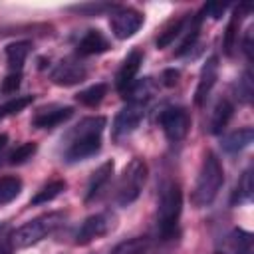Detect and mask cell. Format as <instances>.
<instances>
[{"instance_id":"7a4b0ae2","label":"cell","mask_w":254,"mask_h":254,"mask_svg":"<svg viewBox=\"0 0 254 254\" xmlns=\"http://www.w3.org/2000/svg\"><path fill=\"white\" fill-rule=\"evenodd\" d=\"M222 183H224L222 165H220L218 157L208 151L202 159V165L198 169V177H196V183H194V189H192V196H190L192 204L196 208L208 206L218 196V190H220Z\"/></svg>"},{"instance_id":"9c48e42d","label":"cell","mask_w":254,"mask_h":254,"mask_svg":"<svg viewBox=\"0 0 254 254\" xmlns=\"http://www.w3.org/2000/svg\"><path fill=\"white\" fill-rule=\"evenodd\" d=\"M113 222H115V216L109 212H97V214L87 216L75 232V244H87V242L107 234L113 228Z\"/></svg>"},{"instance_id":"8fae6325","label":"cell","mask_w":254,"mask_h":254,"mask_svg":"<svg viewBox=\"0 0 254 254\" xmlns=\"http://www.w3.org/2000/svg\"><path fill=\"white\" fill-rule=\"evenodd\" d=\"M71 115H73V107H69V105H56V103L44 105V107L36 109V113L32 117V125L38 129H52V127L65 123Z\"/></svg>"},{"instance_id":"30bf717a","label":"cell","mask_w":254,"mask_h":254,"mask_svg":"<svg viewBox=\"0 0 254 254\" xmlns=\"http://www.w3.org/2000/svg\"><path fill=\"white\" fill-rule=\"evenodd\" d=\"M52 81L56 85H64V87H69V85H77L81 83L85 77H87V67L75 60H62L50 73Z\"/></svg>"},{"instance_id":"7c38bea8","label":"cell","mask_w":254,"mask_h":254,"mask_svg":"<svg viewBox=\"0 0 254 254\" xmlns=\"http://www.w3.org/2000/svg\"><path fill=\"white\" fill-rule=\"evenodd\" d=\"M218 79V58L216 56H210L202 69H200V75H198V83H196V91H194V103L200 107L204 105V101L208 99L214 83Z\"/></svg>"},{"instance_id":"52a82bcc","label":"cell","mask_w":254,"mask_h":254,"mask_svg":"<svg viewBox=\"0 0 254 254\" xmlns=\"http://www.w3.org/2000/svg\"><path fill=\"white\" fill-rule=\"evenodd\" d=\"M159 125L165 133V137L173 143L187 137L190 129V115L183 107H165L159 113Z\"/></svg>"},{"instance_id":"5bb4252c","label":"cell","mask_w":254,"mask_h":254,"mask_svg":"<svg viewBox=\"0 0 254 254\" xmlns=\"http://www.w3.org/2000/svg\"><path fill=\"white\" fill-rule=\"evenodd\" d=\"M113 169H115L113 161H107V163H103L99 169H95V171L91 173L89 183H87V190H85V202L95 200V198L103 192V189H105V187H107V183L111 181Z\"/></svg>"},{"instance_id":"8992f818","label":"cell","mask_w":254,"mask_h":254,"mask_svg":"<svg viewBox=\"0 0 254 254\" xmlns=\"http://www.w3.org/2000/svg\"><path fill=\"white\" fill-rule=\"evenodd\" d=\"M109 26L117 40H127L135 36L143 26V14L129 6H117L109 14Z\"/></svg>"},{"instance_id":"836d02e7","label":"cell","mask_w":254,"mask_h":254,"mask_svg":"<svg viewBox=\"0 0 254 254\" xmlns=\"http://www.w3.org/2000/svg\"><path fill=\"white\" fill-rule=\"evenodd\" d=\"M252 32H254V30L248 28L246 34H244V40H242V50H244V54H246V58H248L250 62H252V58H254V54H252V48H254V46H252Z\"/></svg>"},{"instance_id":"f546056e","label":"cell","mask_w":254,"mask_h":254,"mask_svg":"<svg viewBox=\"0 0 254 254\" xmlns=\"http://www.w3.org/2000/svg\"><path fill=\"white\" fill-rule=\"evenodd\" d=\"M236 95H238V99H240L242 103H250V99H252V95H254V81H252L250 69H246V71L240 75V79H238V83H236Z\"/></svg>"},{"instance_id":"83f0119b","label":"cell","mask_w":254,"mask_h":254,"mask_svg":"<svg viewBox=\"0 0 254 254\" xmlns=\"http://www.w3.org/2000/svg\"><path fill=\"white\" fill-rule=\"evenodd\" d=\"M200 20H202V12L190 20V28L187 30V36H185V40L181 42V46H179V50H177V56H185L187 52L192 50V46L196 44L198 32H200Z\"/></svg>"},{"instance_id":"277c9868","label":"cell","mask_w":254,"mask_h":254,"mask_svg":"<svg viewBox=\"0 0 254 254\" xmlns=\"http://www.w3.org/2000/svg\"><path fill=\"white\" fill-rule=\"evenodd\" d=\"M62 222H64V214L62 212L40 214V216L28 220L26 224H22L20 228H16L14 234H12V242L18 248H28L32 244H38L48 234H52L58 226H62Z\"/></svg>"},{"instance_id":"1f68e13d","label":"cell","mask_w":254,"mask_h":254,"mask_svg":"<svg viewBox=\"0 0 254 254\" xmlns=\"http://www.w3.org/2000/svg\"><path fill=\"white\" fill-rule=\"evenodd\" d=\"M20 83H22V71H10V73L2 79V83H0V93L12 95V93L18 91Z\"/></svg>"},{"instance_id":"e575fe53","label":"cell","mask_w":254,"mask_h":254,"mask_svg":"<svg viewBox=\"0 0 254 254\" xmlns=\"http://www.w3.org/2000/svg\"><path fill=\"white\" fill-rule=\"evenodd\" d=\"M0 254H14V242L8 236L0 238Z\"/></svg>"},{"instance_id":"603a6c76","label":"cell","mask_w":254,"mask_h":254,"mask_svg":"<svg viewBox=\"0 0 254 254\" xmlns=\"http://www.w3.org/2000/svg\"><path fill=\"white\" fill-rule=\"evenodd\" d=\"M151 248V240L145 238V236H135V238H129V240H123L119 242L111 254H147Z\"/></svg>"},{"instance_id":"ba28073f","label":"cell","mask_w":254,"mask_h":254,"mask_svg":"<svg viewBox=\"0 0 254 254\" xmlns=\"http://www.w3.org/2000/svg\"><path fill=\"white\" fill-rule=\"evenodd\" d=\"M143 115H145V105H143V103H131V101H129V103L117 113V117H115V121H113V131H111L113 141L119 143V141L127 139V137L139 127Z\"/></svg>"},{"instance_id":"ac0fdd59","label":"cell","mask_w":254,"mask_h":254,"mask_svg":"<svg viewBox=\"0 0 254 254\" xmlns=\"http://www.w3.org/2000/svg\"><path fill=\"white\" fill-rule=\"evenodd\" d=\"M232 113H234V105L228 99H220L214 105L212 115H210V133H214V135L222 133V129L228 125Z\"/></svg>"},{"instance_id":"9a60e30c","label":"cell","mask_w":254,"mask_h":254,"mask_svg":"<svg viewBox=\"0 0 254 254\" xmlns=\"http://www.w3.org/2000/svg\"><path fill=\"white\" fill-rule=\"evenodd\" d=\"M109 48H111V46H109V40H107L99 30H87V32L79 38V42H77V46H75V50H77L79 56L103 54V52H107Z\"/></svg>"},{"instance_id":"d6a6232c","label":"cell","mask_w":254,"mask_h":254,"mask_svg":"<svg viewBox=\"0 0 254 254\" xmlns=\"http://www.w3.org/2000/svg\"><path fill=\"white\" fill-rule=\"evenodd\" d=\"M226 10V4H206L204 8H202V14H208L210 18H220L222 16V12Z\"/></svg>"},{"instance_id":"d6986e66","label":"cell","mask_w":254,"mask_h":254,"mask_svg":"<svg viewBox=\"0 0 254 254\" xmlns=\"http://www.w3.org/2000/svg\"><path fill=\"white\" fill-rule=\"evenodd\" d=\"M252 139H254L252 127H242V129L232 131L230 135H226L224 141H222V147H224L226 153H238V151L246 149L252 143Z\"/></svg>"},{"instance_id":"7402d4cb","label":"cell","mask_w":254,"mask_h":254,"mask_svg":"<svg viewBox=\"0 0 254 254\" xmlns=\"http://www.w3.org/2000/svg\"><path fill=\"white\" fill-rule=\"evenodd\" d=\"M64 190H65V181H64V179H54V181H50L48 185H44V187L36 192V196L30 200V204H44V202H50V200H54L56 196H60Z\"/></svg>"},{"instance_id":"e0dca14e","label":"cell","mask_w":254,"mask_h":254,"mask_svg":"<svg viewBox=\"0 0 254 254\" xmlns=\"http://www.w3.org/2000/svg\"><path fill=\"white\" fill-rule=\"evenodd\" d=\"M252 194H254V185H252V169L248 167V169H246V171L240 175V179H238V183H236V187H234V190H232L230 204H232V206L246 204V202H250V200H252Z\"/></svg>"},{"instance_id":"484cf974","label":"cell","mask_w":254,"mask_h":254,"mask_svg":"<svg viewBox=\"0 0 254 254\" xmlns=\"http://www.w3.org/2000/svg\"><path fill=\"white\" fill-rule=\"evenodd\" d=\"M105 95H107V85H105V83H95V85H91V87L79 91V93L75 95V99H77L81 105L93 107V105H97Z\"/></svg>"},{"instance_id":"cb8c5ba5","label":"cell","mask_w":254,"mask_h":254,"mask_svg":"<svg viewBox=\"0 0 254 254\" xmlns=\"http://www.w3.org/2000/svg\"><path fill=\"white\" fill-rule=\"evenodd\" d=\"M185 20L187 18H175V20H171L161 32H159V38H157V48H167V46H171L173 42H175V38L183 32V26H185Z\"/></svg>"},{"instance_id":"5b68a950","label":"cell","mask_w":254,"mask_h":254,"mask_svg":"<svg viewBox=\"0 0 254 254\" xmlns=\"http://www.w3.org/2000/svg\"><path fill=\"white\" fill-rule=\"evenodd\" d=\"M147 181V163L143 159H131L129 165L123 169L121 179L117 183V190H115V200L119 206H129L131 202H135L145 187Z\"/></svg>"},{"instance_id":"6da1fadb","label":"cell","mask_w":254,"mask_h":254,"mask_svg":"<svg viewBox=\"0 0 254 254\" xmlns=\"http://www.w3.org/2000/svg\"><path fill=\"white\" fill-rule=\"evenodd\" d=\"M105 129V117H85L81 119L67 135L64 147V159L67 163H77L89 159L99 153L101 149V135Z\"/></svg>"},{"instance_id":"2e32d148","label":"cell","mask_w":254,"mask_h":254,"mask_svg":"<svg viewBox=\"0 0 254 254\" xmlns=\"http://www.w3.org/2000/svg\"><path fill=\"white\" fill-rule=\"evenodd\" d=\"M254 246H252V234L242 230V228H234L228 236H226V254H252Z\"/></svg>"},{"instance_id":"d590c367","label":"cell","mask_w":254,"mask_h":254,"mask_svg":"<svg viewBox=\"0 0 254 254\" xmlns=\"http://www.w3.org/2000/svg\"><path fill=\"white\" fill-rule=\"evenodd\" d=\"M6 145H8V135H6V133H2V135H0V151H2Z\"/></svg>"},{"instance_id":"44dd1931","label":"cell","mask_w":254,"mask_h":254,"mask_svg":"<svg viewBox=\"0 0 254 254\" xmlns=\"http://www.w3.org/2000/svg\"><path fill=\"white\" fill-rule=\"evenodd\" d=\"M248 12V6H238L226 26V34H224V54L226 56H232V50L236 48V42H238V26H240V20H242V14Z\"/></svg>"},{"instance_id":"ffe728a7","label":"cell","mask_w":254,"mask_h":254,"mask_svg":"<svg viewBox=\"0 0 254 254\" xmlns=\"http://www.w3.org/2000/svg\"><path fill=\"white\" fill-rule=\"evenodd\" d=\"M30 50H32L30 42H14V44L6 46V60H8V65L12 71H22V65H24Z\"/></svg>"},{"instance_id":"4316f807","label":"cell","mask_w":254,"mask_h":254,"mask_svg":"<svg viewBox=\"0 0 254 254\" xmlns=\"http://www.w3.org/2000/svg\"><path fill=\"white\" fill-rule=\"evenodd\" d=\"M117 6L115 4H107V2H87V4H75V6H67V10L81 14V16H99L103 12H113Z\"/></svg>"},{"instance_id":"4fadbf2b","label":"cell","mask_w":254,"mask_h":254,"mask_svg":"<svg viewBox=\"0 0 254 254\" xmlns=\"http://www.w3.org/2000/svg\"><path fill=\"white\" fill-rule=\"evenodd\" d=\"M141 64H143V54H141L139 50H133V52L123 60V64H121V67H119V71H117V75H115V87H117V91H119L121 95L133 85L135 75H137Z\"/></svg>"},{"instance_id":"f1b7e54d","label":"cell","mask_w":254,"mask_h":254,"mask_svg":"<svg viewBox=\"0 0 254 254\" xmlns=\"http://www.w3.org/2000/svg\"><path fill=\"white\" fill-rule=\"evenodd\" d=\"M32 101H34V95H16L14 99H10L4 105H0V119H4L8 115H14V113H20Z\"/></svg>"},{"instance_id":"d4e9b609","label":"cell","mask_w":254,"mask_h":254,"mask_svg":"<svg viewBox=\"0 0 254 254\" xmlns=\"http://www.w3.org/2000/svg\"><path fill=\"white\" fill-rule=\"evenodd\" d=\"M22 192V181L18 177H2L0 179V204L12 202Z\"/></svg>"},{"instance_id":"4dcf8cb0","label":"cell","mask_w":254,"mask_h":254,"mask_svg":"<svg viewBox=\"0 0 254 254\" xmlns=\"http://www.w3.org/2000/svg\"><path fill=\"white\" fill-rule=\"evenodd\" d=\"M38 151V145L36 143H22L20 147H16L10 155H8V163L10 165H22V163H26L28 159H32L34 157V153Z\"/></svg>"},{"instance_id":"3957f363","label":"cell","mask_w":254,"mask_h":254,"mask_svg":"<svg viewBox=\"0 0 254 254\" xmlns=\"http://www.w3.org/2000/svg\"><path fill=\"white\" fill-rule=\"evenodd\" d=\"M183 212V192L177 183H165L157 202V226L163 238H171Z\"/></svg>"}]
</instances>
